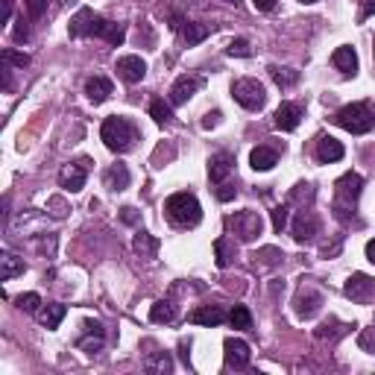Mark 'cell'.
I'll use <instances>...</instances> for the list:
<instances>
[{"mask_svg": "<svg viewBox=\"0 0 375 375\" xmlns=\"http://www.w3.org/2000/svg\"><path fill=\"white\" fill-rule=\"evenodd\" d=\"M68 32L73 38H88V35H97V38H106L109 44H124L126 38V30L124 24H114V21H106L103 15H97L94 9H80L73 18H71V27Z\"/></svg>", "mask_w": 375, "mask_h": 375, "instance_id": "6da1fadb", "label": "cell"}, {"mask_svg": "<svg viewBox=\"0 0 375 375\" xmlns=\"http://www.w3.org/2000/svg\"><path fill=\"white\" fill-rule=\"evenodd\" d=\"M165 214H167V220H170L173 226H182V229H194L196 223L203 220L200 200H196L194 194H188V191H179V194L167 196Z\"/></svg>", "mask_w": 375, "mask_h": 375, "instance_id": "7a4b0ae2", "label": "cell"}, {"mask_svg": "<svg viewBox=\"0 0 375 375\" xmlns=\"http://www.w3.org/2000/svg\"><path fill=\"white\" fill-rule=\"evenodd\" d=\"M100 138H103V144L112 150V153H129L132 144L138 141V129L126 121V117H106L103 126H100Z\"/></svg>", "mask_w": 375, "mask_h": 375, "instance_id": "3957f363", "label": "cell"}, {"mask_svg": "<svg viewBox=\"0 0 375 375\" xmlns=\"http://www.w3.org/2000/svg\"><path fill=\"white\" fill-rule=\"evenodd\" d=\"M364 191V179L361 173H346L338 179V185H334V196H338V203H334V211H338V217L346 223L349 220V211L355 214V206H358V196Z\"/></svg>", "mask_w": 375, "mask_h": 375, "instance_id": "277c9868", "label": "cell"}, {"mask_svg": "<svg viewBox=\"0 0 375 375\" xmlns=\"http://www.w3.org/2000/svg\"><path fill=\"white\" fill-rule=\"evenodd\" d=\"M334 121L352 135H367L369 129H375V112L369 103H352L334 114Z\"/></svg>", "mask_w": 375, "mask_h": 375, "instance_id": "5b68a950", "label": "cell"}, {"mask_svg": "<svg viewBox=\"0 0 375 375\" xmlns=\"http://www.w3.org/2000/svg\"><path fill=\"white\" fill-rule=\"evenodd\" d=\"M232 97L238 100L244 109H249V112H261L264 109V103H267V94H264V85L258 83V80H238L232 85Z\"/></svg>", "mask_w": 375, "mask_h": 375, "instance_id": "8992f818", "label": "cell"}, {"mask_svg": "<svg viewBox=\"0 0 375 375\" xmlns=\"http://www.w3.org/2000/svg\"><path fill=\"white\" fill-rule=\"evenodd\" d=\"M226 226L238 234V241H244V244H249V241H255L261 234V229H264V223H261V214L258 211H238V214H232L229 220H226Z\"/></svg>", "mask_w": 375, "mask_h": 375, "instance_id": "52a82bcc", "label": "cell"}, {"mask_svg": "<svg viewBox=\"0 0 375 375\" xmlns=\"http://www.w3.org/2000/svg\"><path fill=\"white\" fill-rule=\"evenodd\" d=\"M343 293L349 296L352 302L367 305V302H372V299H375V279H369L367 273H352L349 279H346Z\"/></svg>", "mask_w": 375, "mask_h": 375, "instance_id": "ba28073f", "label": "cell"}, {"mask_svg": "<svg viewBox=\"0 0 375 375\" xmlns=\"http://www.w3.org/2000/svg\"><path fill=\"white\" fill-rule=\"evenodd\" d=\"M320 305H323V293L314 290V287H299L293 299V308H296V317L299 320H311L320 314Z\"/></svg>", "mask_w": 375, "mask_h": 375, "instance_id": "9c48e42d", "label": "cell"}, {"mask_svg": "<svg viewBox=\"0 0 375 375\" xmlns=\"http://www.w3.org/2000/svg\"><path fill=\"white\" fill-rule=\"evenodd\" d=\"M85 179H88V162H76V165H65L59 170V185L65 191L76 194L85 188Z\"/></svg>", "mask_w": 375, "mask_h": 375, "instance_id": "30bf717a", "label": "cell"}, {"mask_svg": "<svg viewBox=\"0 0 375 375\" xmlns=\"http://www.w3.org/2000/svg\"><path fill=\"white\" fill-rule=\"evenodd\" d=\"M223 355H226V367L229 369H246L249 367V358H252L249 346L244 340H238V338H226Z\"/></svg>", "mask_w": 375, "mask_h": 375, "instance_id": "8fae6325", "label": "cell"}, {"mask_svg": "<svg viewBox=\"0 0 375 375\" xmlns=\"http://www.w3.org/2000/svg\"><path fill=\"white\" fill-rule=\"evenodd\" d=\"M117 76H121L124 83H129V85L141 83L144 76H147L144 59L141 56H121V59H117Z\"/></svg>", "mask_w": 375, "mask_h": 375, "instance_id": "7c38bea8", "label": "cell"}, {"mask_svg": "<svg viewBox=\"0 0 375 375\" xmlns=\"http://www.w3.org/2000/svg\"><path fill=\"white\" fill-rule=\"evenodd\" d=\"M200 88H203V76H179V80H176V85L170 88V103L173 106H182Z\"/></svg>", "mask_w": 375, "mask_h": 375, "instance_id": "4fadbf2b", "label": "cell"}, {"mask_svg": "<svg viewBox=\"0 0 375 375\" xmlns=\"http://www.w3.org/2000/svg\"><path fill=\"white\" fill-rule=\"evenodd\" d=\"M320 223H317V217H314L311 211H299V217L293 220V241L296 244H308L314 234H317Z\"/></svg>", "mask_w": 375, "mask_h": 375, "instance_id": "5bb4252c", "label": "cell"}, {"mask_svg": "<svg viewBox=\"0 0 375 375\" xmlns=\"http://www.w3.org/2000/svg\"><path fill=\"white\" fill-rule=\"evenodd\" d=\"M232 170H234V159H232L229 153H217V155H211V159H208V179L214 185H223Z\"/></svg>", "mask_w": 375, "mask_h": 375, "instance_id": "9a60e30c", "label": "cell"}, {"mask_svg": "<svg viewBox=\"0 0 375 375\" xmlns=\"http://www.w3.org/2000/svg\"><path fill=\"white\" fill-rule=\"evenodd\" d=\"M302 106L299 103H282L279 112H275V126H279L282 132H293L296 126H299L302 121Z\"/></svg>", "mask_w": 375, "mask_h": 375, "instance_id": "2e32d148", "label": "cell"}, {"mask_svg": "<svg viewBox=\"0 0 375 375\" xmlns=\"http://www.w3.org/2000/svg\"><path fill=\"white\" fill-rule=\"evenodd\" d=\"M83 331H85V338H80V343H76V346H80L83 352H91V355L100 352L103 349V326L97 323V320H85Z\"/></svg>", "mask_w": 375, "mask_h": 375, "instance_id": "e0dca14e", "label": "cell"}, {"mask_svg": "<svg viewBox=\"0 0 375 375\" xmlns=\"http://www.w3.org/2000/svg\"><path fill=\"white\" fill-rule=\"evenodd\" d=\"M340 159H343V144L338 141V138L323 135L317 141V162L320 165H331V162H340Z\"/></svg>", "mask_w": 375, "mask_h": 375, "instance_id": "ac0fdd59", "label": "cell"}, {"mask_svg": "<svg viewBox=\"0 0 375 375\" xmlns=\"http://www.w3.org/2000/svg\"><path fill=\"white\" fill-rule=\"evenodd\" d=\"M191 323H196V326H220V323H226V311L223 308H217V305H203V308H196V311H191V317H188Z\"/></svg>", "mask_w": 375, "mask_h": 375, "instance_id": "d6986e66", "label": "cell"}, {"mask_svg": "<svg viewBox=\"0 0 375 375\" xmlns=\"http://www.w3.org/2000/svg\"><path fill=\"white\" fill-rule=\"evenodd\" d=\"M331 65L338 68L343 76H355L358 73V53H355L352 47H338L331 56Z\"/></svg>", "mask_w": 375, "mask_h": 375, "instance_id": "ffe728a7", "label": "cell"}, {"mask_svg": "<svg viewBox=\"0 0 375 375\" xmlns=\"http://www.w3.org/2000/svg\"><path fill=\"white\" fill-rule=\"evenodd\" d=\"M249 165H252L255 170L267 173V170H273L275 165H279V153H275L273 147H255V150L249 153Z\"/></svg>", "mask_w": 375, "mask_h": 375, "instance_id": "44dd1931", "label": "cell"}, {"mask_svg": "<svg viewBox=\"0 0 375 375\" xmlns=\"http://www.w3.org/2000/svg\"><path fill=\"white\" fill-rule=\"evenodd\" d=\"M349 323H340V320H334V317H328L320 328H317V338L320 340H328V343H338L340 338H346V334H349Z\"/></svg>", "mask_w": 375, "mask_h": 375, "instance_id": "7402d4cb", "label": "cell"}, {"mask_svg": "<svg viewBox=\"0 0 375 375\" xmlns=\"http://www.w3.org/2000/svg\"><path fill=\"white\" fill-rule=\"evenodd\" d=\"M85 94H88V100L94 106H100L109 100V94H112V83L106 80V76H94V80L85 83Z\"/></svg>", "mask_w": 375, "mask_h": 375, "instance_id": "603a6c76", "label": "cell"}, {"mask_svg": "<svg viewBox=\"0 0 375 375\" xmlns=\"http://www.w3.org/2000/svg\"><path fill=\"white\" fill-rule=\"evenodd\" d=\"M129 170H126V165H112L109 170H106V176H103V182H106V188L109 191H126L129 188Z\"/></svg>", "mask_w": 375, "mask_h": 375, "instance_id": "cb8c5ba5", "label": "cell"}, {"mask_svg": "<svg viewBox=\"0 0 375 375\" xmlns=\"http://www.w3.org/2000/svg\"><path fill=\"white\" fill-rule=\"evenodd\" d=\"M24 270H27L24 258H18L15 252H4V258H0V279L9 282V279H15V275H21Z\"/></svg>", "mask_w": 375, "mask_h": 375, "instance_id": "d4e9b609", "label": "cell"}, {"mask_svg": "<svg viewBox=\"0 0 375 375\" xmlns=\"http://www.w3.org/2000/svg\"><path fill=\"white\" fill-rule=\"evenodd\" d=\"M214 255H217V267H229L234 261V255H238V249H234V241L217 238L214 241Z\"/></svg>", "mask_w": 375, "mask_h": 375, "instance_id": "484cf974", "label": "cell"}, {"mask_svg": "<svg viewBox=\"0 0 375 375\" xmlns=\"http://www.w3.org/2000/svg\"><path fill=\"white\" fill-rule=\"evenodd\" d=\"M132 246H135V252L141 255V258H153V255L159 252V241H155L150 232H138V234H135V244H132Z\"/></svg>", "mask_w": 375, "mask_h": 375, "instance_id": "4316f807", "label": "cell"}, {"mask_svg": "<svg viewBox=\"0 0 375 375\" xmlns=\"http://www.w3.org/2000/svg\"><path fill=\"white\" fill-rule=\"evenodd\" d=\"M179 32H182V38H185V44L194 47V44H200L203 38L208 35V27L194 24V21H182V24H179Z\"/></svg>", "mask_w": 375, "mask_h": 375, "instance_id": "83f0119b", "label": "cell"}, {"mask_svg": "<svg viewBox=\"0 0 375 375\" xmlns=\"http://www.w3.org/2000/svg\"><path fill=\"white\" fill-rule=\"evenodd\" d=\"M65 314H68V308L56 302V305H47L42 314H38V320H42L44 328H59V323L65 320Z\"/></svg>", "mask_w": 375, "mask_h": 375, "instance_id": "f1b7e54d", "label": "cell"}, {"mask_svg": "<svg viewBox=\"0 0 375 375\" xmlns=\"http://www.w3.org/2000/svg\"><path fill=\"white\" fill-rule=\"evenodd\" d=\"M270 76H273V83L279 85V88H290L299 83V71H293V68H279V65H273L270 68Z\"/></svg>", "mask_w": 375, "mask_h": 375, "instance_id": "f546056e", "label": "cell"}, {"mask_svg": "<svg viewBox=\"0 0 375 375\" xmlns=\"http://www.w3.org/2000/svg\"><path fill=\"white\" fill-rule=\"evenodd\" d=\"M150 320H153V323H173V320H176V305L167 302V299L155 302V305L150 308Z\"/></svg>", "mask_w": 375, "mask_h": 375, "instance_id": "4dcf8cb0", "label": "cell"}, {"mask_svg": "<svg viewBox=\"0 0 375 375\" xmlns=\"http://www.w3.org/2000/svg\"><path fill=\"white\" fill-rule=\"evenodd\" d=\"M282 258H285V252H279L275 246H264L258 255H255V264H261V267H279L282 264Z\"/></svg>", "mask_w": 375, "mask_h": 375, "instance_id": "1f68e13d", "label": "cell"}, {"mask_svg": "<svg viewBox=\"0 0 375 375\" xmlns=\"http://www.w3.org/2000/svg\"><path fill=\"white\" fill-rule=\"evenodd\" d=\"M229 323H232L234 328H241V331H249V328H252V314H249L244 305H234L232 314H229Z\"/></svg>", "mask_w": 375, "mask_h": 375, "instance_id": "d6a6232c", "label": "cell"}, {"mask_svg": "<svg viewBox=\"0 0 375 375\" xmlns=\"http://www.w3.org/2000/svg\"><path fill=\"white\" fill-rule=\"evenodd\" d=\"M144 369L147 372H170L173 369V361H170L167 352H159V355H153V358L144 361Z\"/></svg>", "mask_w": 375, "mask_h": 375, "instance_id": "836d02e7", "label": "cell"}, {"mask_svg": "<svg viewBox=\"0 0 375 375\" xmlns=\"http://www.w3.org/2000/svg\"><path fill=\"white\" fill-rule=\"evenodd\" d=\"M150 114H153V121L159 124V126H167V124L173 121V112H170V106H167L165 100H153Z\"/></svg>", "mask_w": 375, "mask_h": 375, "instance_id": "e575fe53", "label": "cell"}, {"mask_svg": "<svg viewBox=\"0 0 375 375\" xmlns=\"http://www.w3.org/2000/svg\"><path fill=\"white\" fill-rule=\"evenodd\" d=\"M0 62L15 65V68H27V65H30V56H27V53H18V50H12V47H6L4 53H0Z\"/></svg>", "mask_w": 375, "mask_h": 375, "instance_id": "d590c367", "label": "cell"}, {"mask_svg": "<svg viewBox=\"0 0 375 375\" xmlns=\"http://www.w3.org/2000/svg\"><path fill=\"white\" fill-rule=\"evenodd\" d=\"M38 305H42V296H38V293H24V296H18V308L27 311V314H35Z\"/></svg>", "mask_w": 375, "mask_h": 375, "instance_id": "8d00e7d4", "label": "cell"}, {"mask_svg": "<svg viewBox=\"0 0 375 375\" xmlns=\"http://www.w3.org/2000/svg\"><path fill=\"white\" fill-rule=\"evenodd\" d=\"M226 53H229V56H238V59H246V56H252V47H249L246 38H234Z\"/></svg>", "mask_w": 375, "mask_h": 375, "instance_id": "74e56055", "label": "cell"}, {"mask_svg": "<svg viewBox=\"0 0 375 375\" xmlns=\"http://www.w3.org/2000/svg\"><path fill=\"white\" fill-rule=\"evenodd\" d=\"M287 206H275L273 208V229L275 232H285V226H287Z\"/></svg>", "mask_w": 375, "mask_h": 375, "instance_id": "f35d334b", "label": "cell"}, {"mask_svg": "<svg viewBox=\"0 0 375 375\" xmlns=\"http://www.w3.org/2000/svg\"><path fill=\"white\" fill-rule=\"evenodd\" d=\"M358 346L369 355H375V328H364L361 331V338H358Z\"/></svg>", "mask_w": 375, "mask_h": 375, "instance_id": "ab89813d", "label": "cell"}, {"mask_svg": "<svg viewBox=\"0 0 375 375\" xmlns=\"http://www.w3.org/2000/svg\"><path fill=\"white\" fill-rule=\"evenodd\" d=\"M50 0H27V9H30V18H42L44 9H47Z\"/></svg>", "mask_w": 375, "mask_h": 375, "instance_id": "60d3db41", "label": "cell"}, {"mask_svg": "<svg viewBox=\"0 0 375 375\" xmlns=\"http://www.w3.org/2000/svg\"><path fill=\"white\" fill-rule=\"evenodd\" d=\"M12 38H15L18 44H24L27 38H30V30H27V24H24V18H21V21H18V27L12 30Z\"/></svg>", "mask_w": 375, "mask_h": 375, "instance_id": "b9f144b4", "label": "cell"}, {"mask_svg": "<svg viewBox=\"0 0 375 375\" xmlns=\"http://www.w3.org/2000/svg\"><path fill=\"white\" fill-rule=\"evenodd\" d=\"M234 194H238V188H234V185H220V188H217V200L229 203V200H234Z\"/></svg>", "mask_w": 375, "mask_h": 375, "instance_id": "7bdbcfd3", "label": "cell"}, {"mask_svg": "<svg viewBox=\"0 0 375 375\" xmlns=\"http://www.w3.org/2000/svg\"><path fill=\"white\" fill-rule=\"evenodd\" d=\"M121 220H124V223H129V226H135L138 220H141V217H138V211H135V208H129V206H126V208H121Z\"/></svg>", "mask_w": 375, "mask_h": 375, "instance_id": "ee69618b", "label": "cell"}, {"mask_svg": "<svg viewBox=\"0 0 375 375\" xmlns=\"http://www.w3.org/2000/svg\"><path fill=\"white\" fill-rule=\"evenodd\" d=\"M220 117H223L220 112H208V114L203 117V126H206V129H211V126H217V124H220Z\"/></svg>", "mask_w": 375, "mask_h": 375, "instance_id": "f6af8a7d", "label": "cell"}, {"mask_svg": "<svg viewBox=\"0 0 375 375\" xmlns=\"http://www.w3.org/2000/svg\"><path fill=\"white\" fill-rule=\"evenodd\" d=\"M252 6L258 12H273L275 9V0H252Z\"/></svg>", "mask_w": 375, "mask_h": 375, "instance_id": "bcb514c9", "label": "cell"}, {"mask_svg": "<svg viewBox=\"0 0 375 375\" xmlns=\"http://www.w3.org/2000/svg\"><path fill=\"white\" fill-rule=\"evenodd\" d=\"M9 18H12V4L4 0V18H0V24H9Z\"/></svg>", "mask_w": 375, "mask_h": 375, "instance_id": "7dc6e473", "label": "cell"}, {"mask_svg": "<svg viewBox=\"0 0 375 375\" xmlns=\"http://www.w3.org/2000/svg\"><path fill=\"white\" fill-rule=\"evenodd\" d=\"M375 15V0H364V18Z\"/></svg>", "mask_w": 375, "mask_h": 375, "instance_id": "c3c4849f", "label": "cell"}, {"mask_svg": "<svg viewBox=\"0 0 375 375\" xmlns=\"http://www.w3.org/2000/svg\"><path fill=\"white\" fill-rule=\"evenodd\" d=\"M367 258H369V261L375 264V238H372V241L367 244Z\"/></svg>", "mask_w": 375, "mask_h": 375, "instance_id": "681fc988", "label": "cell"}, {"mask_svg": "<svg viewBox=\"0 0 375 375\" xmlns=\"http://www.w3.org/2000/svg\"><path fill=\"white\" fill-rule=\"evenodd\" d=\"M302 4H317V0H302Z\"/></svg>", "mask_w": 375, "mask_h": 375, "instance_id": "f907efd6", "label": "cell"}, {"mask_svg": "<svg viewBox=\"0 0 375 375\" xmlns=\"http://www.w3.org/2000/svg\"><path fill=\"white\" fill-rule=\"evenodd\" d=\"M226 4H238V0H226Z\"/></svg>", "mask_w": 375, "mask_h": 375, "instance_id": "816d5d0a", "label": "cell"}, {"mask_svg": "<svg viewBox=\"0 0 375 375\" xmlns=\"http://www.w3.org/2000/svg\"><path fill=\"white\" fill-rule=\"evenodd\" d=\"M372 56H375V47H372Z\"/></svg>", "mask_w": 375, "mask_h": 375, "instance_id": "f5cc1de1", "label": "cell"}]
</instances>
